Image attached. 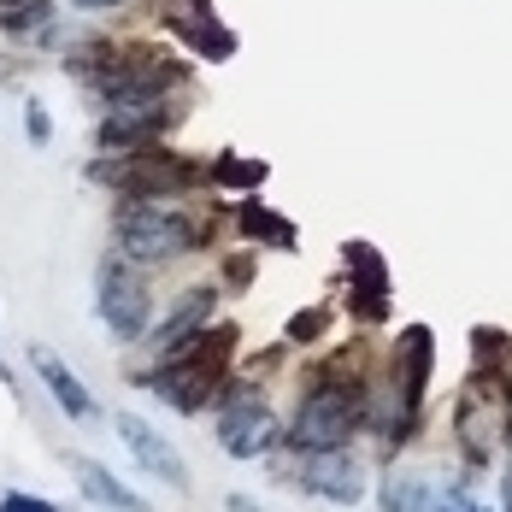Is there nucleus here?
<instances>
[{
	"label": "nucleus",
	"mask_w": 512,
	"mask_h": 512,
	"mask_svg": "<svg viewBox=\"0 0 512 512\" xmlns=\"http://www.w3.org/2000/svg\"><path fill=\"white\" fill-rule=\"evenodd\" d=\"M377 507L383 512H465L460 483L436 465H395L377 483Z\"/></svg>",
	"instance_id": "0eeeda50"
},
{
	"label": "nucleus",
	"mask_w": 512,
	"mask_h": 512,
	"mask_svg": "<svg viewBox=\"0 0 512 512\" xmlns=\"http://www.w3.org/2000/svg\"><path fill=\"white\" fill-rule=\"evenodd\" d=\"M30 365H36V377L48 383V395H53V407L65 412L71 424H89V418H101V407H95V395L83 389V377L65 365L59 354H48V348H30Z\"/></svg>",
	"instance_id": "9b49d317"
},
{
	"label": "nucleus",
	"mask_w": 512,
	"mask_h": 512,
	"mask_svg": "<svg viewBox=\"0 0 512 512\" xmlns=\"http://www.w3.org/2000/svg\"><path fill=\"white\" fill-rule=\"evenodd\" d=\"M224 283H230V289H248V283H254V254H230L224 259Z\"/></svg>",
	"instance_id": "aec40b11"
},
{
	"label": "nucleus",
	"mask_w": 512,
	"mask_h": 512,
	"mask_svg": "<svg viewBox=\"0 0 512 512\" xmlns=\"http://www.w3.org/2000/svg\"><path fill=\"white\" fill-rule=\"evenodd\" d=\"M112 424H118V442L130 448V460L142 465L148 477H159L165 489H189V471H183V454H177V448H171V442L159 436L154 424H142L136 412H118Z\"/></svg>",
	"instance_id": "9d476101"
},
{
	"label": "nucleus",
	"mask_w": 512,
	"mask_h": 512,
	"mask_svg": "<svg viewBox=\"0 0 512 512\" xmlns=\"http://www.w3.org/2000/svg\"><path fill=\"white\" fill-rule=\"evenodd\" d=\"M218 448L230 460H259L271 442H277V412L259 395V383H230L224 389V407H218V424H212Z\"/></svg>",
	"instance_id": "423d86ee"
},
{
	"label": "nucleus",
	"mask_w": 512,
	"mask_h": 512,
	"mask_svg": "<svg viewBox=\"0 0 512 512\" xmlns=\"http://www.w3.org/2000/svg\"><path fill=\"white\" fill-rule=\"evenodd\" d=\"M265 177H271V165H265V159H236V154L212 159V189H242V195H254Z\"/></svg>",
	"instance_id": "dca6fc26"
},
{
	"label": "nucleus",
	"mask_w": 512,
	"mask_h": 512,
	"mask_svg": "<svg viewBox=\"0 0 512 512\" xmlns=\"http://www.w3.org/2000/svg\"><path fill=\"white\" fill-rule=\"evenodd\" d=\"M501 512H512V477H507V495H501Z\"/></svg>",
	"instance_id": "b1692460"
},
{
	"label": "nucleus",
	"mask_w": 512,
	"mask_h": 512,
	"mask_svg": "<svg viewBox=\"0 0 512 512\" xmlns=\"http://www.w3.org/2000/svg\"><path fill=\"white\" fill-rule=\"evenodd\" d=\"M224 507H230V512H265V507H259V501H254V495H230Z\"/></svg>",
	"instance_id": "4be33fe9"
},
{
	"label": "nucleus",
	"mask_w": 512,
	"mask_h": 512,
	"mask_svg": "<svg viewBox=\"0 0 512 512\" xmlns=\"http://www.w3.org/2000/svg\"><path fill=\"white\" fill-rule=\"evenodd\" d=\"M42 18H53L48 0H30V6H12L6 18H0V30H30V24H42Z\"/></svg>",
	"instance_id": "a211bd4d"
},
{
	"label": "nucleus",
	"mask_w": 512,
	"mask_h": 512,
	"mask_svg": "<svg viewBox=\"0 0 512 512\" xmlns=\"http://www.w3.org/2000/svg\"><path fill=\"white\" fill-rule=\"evenodd\" d=\"M365 424V383H336V377H312V389L301 395V407L283 430L289 454H330L348 448L354 430Z\"/></svg>",
	"instance_id": "f03ea898"
},
{
	"label": "nucleus",
	"mask_w": 512,
	"mask_h": 512,
	"mask_svg": "<svg viewBox=\"0 0 512 512\" xmlns=\"http://www.w3.org/2000/svg\"><path fill=\"white\" fill-rule=\"evenodd\" d=\"M195 248V218L183 206L165 201H124L118 206V254L130 265H171V259Z\"/></svg>",
	"instance_id": "7ed1b4c3"
},
{
	"label": "nucleus",
	"mask_w": 512,
	"mask_h": 512,
	"mask_svg": "<svg viewBox=\"0 0 512 512\" xmlns=\"http://www.w3.org/2000/svg\"><path fill=\"white\" fill-rule=\"evenodd\" d=\"M0 512H59V507L42 501V495H18V489H6V495H0Z\"/></svg>",
	"instance_id": "412c9836"
},
{
	"label": "nucleus",
	"mask_w": 512,
	"mask_h": 512,
	"mask_svg": "<svg viewBox=\"0 0 512 512\" xmlns=\"http://www.w3.org/2000/svg\"><path fill=\"white\" fill-rule=\"evenodd\" d=\"M177 112L183 106L171 101H136V106H106L101 130H95V148L101 154H136V148H154L159 136L177 124Z\"/></svg>",
	"instance_id": "6e6552de"
},
{
	"label": "nucleus",
	"mask_w": 512,
	"mask_h": 512,
	"mask_svg": "<svg viewBox=\"0 0 512 512\" xmlns=\"http://www.w3.org/2000/svg\"><path fill=\"white\" fill-rule=\"evenodd\" d=\"M212 307H218V289H212V283H201V289H183V295H177V307L159 318V330H148V342H154L159 354L183 348V342H189V336L206 324V312H212Z\"/></svg>",
	"instance_id": "f8f14e48"
},
{
	"label": "nucleus",
	"mask_w": 512,
	"mask_h": 512,
	"mask_svg": "<svg viewBox=\"0 0 512 512\" xmlns=\"http://www.w3.org/2000/svg\"><path fill=\"white\" fill-rule=\"evenodd\" d=\"M89 177L118 183L124 201H183L201 183V165L189 154H177V148H165V142H154V148L124 154L118 165H89Z\"/></svg>",
	"instance_id": "20e7f679"
},
{
	"label": "nucleus",
	"mask_w": 512,
	"mask_h": 512,
	"mask_svg": "<svg viewBox=\"0 0 512 512\" xmlns=\"http://www.w3.org/2000/svg\"><path fill=\"white\" fill-rule=\"evenodd\" d=\"M230 224H236V236H248V242H259V248H283V254H295V248H301L295 224H289L283 212H271L265 201H254V195L230 212Z\"/></svg>",
	"instance_id": "4468645a"
},
{
	"label": "nucleus",
	"mask_w": 512,
	"mask_h": 512,
	"mask_svg": "<svg viewBox=\"0 0 512 512\" xmlns=\"http://www.w3.org/2000/svg\"><path fill=\"white\" fill-rule=\"evenodd\" d=\"M236 324H206V330H195L183 348H171V354H159V365L148 371V377H136V383H148L159 401L171 412H201L212 395H224L230 383V359H236Z\"/></svg>",
	"instance_id": "f257e3e1"
},
{
	"label": "nucleus",
	"mask_w": 512,
	"mask_h": 512,
	"mask_svg": "<svg viewBox=\"0 0 512 512\" xmlns=\"http://www.w3.org/2000/svg\"><path fill=\"white\" fill-rule=\"evenodd\" d=\"M77 12H112V6H124V0H71Z\"/></svg>",
	"instance_id": "5701e85b"
},
{
	"label": "nucleus",
	"mask_w": 512,
	"mask_h": 512,
	"mask_svg": "<svg viewBox=\"0 0 512 512\" xmlns=\"http://www.w3.org/2000/svg\"><path fill=\"white\" fill-rule=\"evenodd\" d=\"M171 30L201 53V59H230V53H236V36L218 24V12H212V18H189V24H171Z\"/></svg>",
	"instance_id": "2eb2a0df"
},
{
	"label": "nucleus",
	"mask_w": 512,
	"mask_h": 512,
	"mask_svg": "<svg viewBox=\"0 0 512 512\" xmlns=\"http://www.w3.org/2000/svg\"><path fill=\"white\" fill-rule=\"evenodd\" d=\"M95 312L112 330V342H142L154 330V283L142 265H130L124 254H112L101 265V283H95Z\"/></svg>",
	"instance_id": "39448f33"
},
{
	"label": "nucleus",
	"mask_w": 512,
	"mask_h": 512,
	"mask_svg": "<svg viewBox=\"0 0 512 512\" xmlns=\"http://www.w3.org/2000/svg\"><path fill=\"white\" fill-rule=\"evenodd\" d=\"M0 383H6V389H12V371H6V359H0Z\"/></svg>",
	"instance_id": "393cba45"
},
{
	"label": "nucleus",
	"mask_w": 512,
	"mask_h": 512,
	"mask_svg": "<svg viewBox=\"0 0 512 512\" xmlns=\"http://www.w3.org/2000/svg\"><path fill=\"white\" fill-rule=\"evenodd\" d=\"M71 477H77V489H83V501L89 507H106V512H148V501L136 495V489H124L101 460H89V454H71Z\"/></svg>",
	"instance_id": "ddd939ff"
},
{
	"label": "nucleus",
	"mask_w": 512,
	"mask_h": 512,
	"mask_svg": "<svg viewBox=\"0 0 512 512\" xmlns=\"http://www.w3.org/2000/svg\"><path fill=\"white\" fill-rule=\"evenodd\" d=\"M295 489H307L312 501H336V507H354L365 495V465L348 448H330V454H301L295 465Z\"/></svg>",
	"instance_id": "1a4fd4ad"
},
{
	"label": "nucleus",
	"mask_w": 512,
	"mask_h": 512,
	"mask_svg": "<svg viewBox=\"0 0 512 512\" xmlns=\"http://www.w3.org/2000/svg\"><path fill=\"white\" fill-rule=\"evenodd\" d=\"M24 130H30V142H36V148H42V142L53 136V118H48V106H42V101L24 106Z\"/></svg>",
	"instance_id": "6ab92c4d"
},
{
	"label": "nucleus",
	"mask_w": 512,
	"mask_h": 512,
	"mask_svg": "<svg viewBox=\"0 0 512 512\" xmlns=\"http://www.w3.org/2000/svg\"><path fill=\"white\" fill-rule=\"evenodd\" d=\"M324 330H330V307H307L289 318V342H318Z\"/></svg>",
	"instance_id": "f3484780"
}]
</instances>
